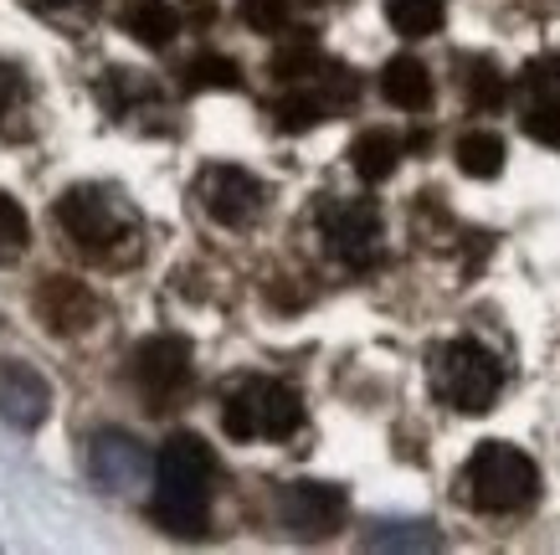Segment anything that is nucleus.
<instances>
[{"instance_id":"11","label":"nucleus","mask_w":560,"mask_h":555,"mask_svg":"<svg viewBox=\"0 0 560 555\" xmlns=\"http://www.w3.org/2000/svg\"><path fill=\"white\" fill-rule=\"evenodd\" d=\"M51 412V386L47 375L26 360H5L0 366V417L21 427V432H36Z\"/></svg>"},{"instance_id":"3","label":"nucleus","mask_w":560,"mask_h":555,"mask_svg":"<svg viewBox=\"0 0 560 555\" xmlns=\"http://www.w3.org/2000/svg\"><path fill=\"white\" fill-rule=\"evenodd\" d=\"M540 494V469L510 442H478L463 463V499L478 514H520Z\"/></svg>"},{"instance_id":"13","label":"nucleus","mask_w":560,"mask_h":555,"mask_svg":"<svg viewBox=\"0 0 560 555\" xmlns=\"http://www.w3.org/2000/svg\"><path fill=\"white\" fill-rule=\"evenodd\" d=\"M381 93H386L390 108L422 114L427 103H432V72H427V62H417V57H390L386 72H381Z\"/></svg>"},{"instance_id":"18","label":"nucleus","mask_w":560,"mask_h":555,"mask_svg":"<svg viewBox=\"0 0 560 555\" xmlns=\"http://www.w3.org/2000/svg\"><path fill=\"white\" fill-rule=\"evenodd\" d=\"M26 242H32V221L0 190V263H16V257L26 253Z\"/></svg>"},{"instance_id":"1","label":"nucleus","mask_w":560,"mask_h":555,"mask_svg":"<svg viewBox=\"0 0 560 555\" xmlns=\"http://www.w3.org/2000/svg\"><path fill=\"white\" fill-rule=\"evenodd\" d=\"M154 524L196 540L211 520V448L196 432H175L154 463Z\"/></svg>"},{"instance_id":"4","label":"nucleus","mask_w":560,"mask_h":555,"mask_svg":"<svg viewBox=\"0 0 560 555\" xmlns=\"http://www.w3.org/2000/svg\"><path fill=\"white\" fill-rule=\"evenodd\" d=\"M221 427L237 442H289L304 427V402H299V391L272 375H247L226 391Z\"/></svg>"},{"instance_id":"12","label":"nucleus","mask_w":560,"mask_h":555,"mask_svg":"<svg viewBox=\"0 0 560 555\" xmlns=\"http://www.w3.org/2000/svg\"><path fill=\"white\" fill-rule=\"evenodd\" d=\"M88 469H93V478H98L103 488H129L144 478V453H139L135 438H124V432H98L93 438V448H88Z\"/></svg>"},{"instance_id":"16","label":"nucleus","mask_w":560,"mask_h":555,"mask_svg":"<svg viewBox=\"0 0 560 555\" xmlns=\"http://www.w3.org/2000/svg\"><path fill=\"white\" fill-rule=\"evenodd\" d=\"M458 170L474 175V181H493L504 170V139L493 129H474V135L458 139Z\"/></svg>"},{"instance_id":"23","label":"nucleus","mask_w":560,"mask_h":555,"mask_svg":"<svg viewBox=\"0 0 560 555\" xmlns=\"http://www.w3.org/2000/svg\"><path fill=\"white\" fill-rule=\"evenodd\" d=\"M525 129H529L535 139H545V144H560V108H556V103H540V108H529Z\"/></svg>"},{"instance_id":"5","label":"nucleus","mask_w":560,"mask_h":555,"mask_svg":"<svg viewBox=\"0 0 560 555\" xmlns=\"http://www.w3.org/2000/svg\"><path fill=\"white\" fill-rule=\"evenodd\" d=\"M432 391H438L442 402L453 406V412H489L499 402V391H504V370L493 360L483 345L474 339H447L432 350Z\"/></svg>"},{"instance_id":"21","label":"nucleus","mask_w":560,"mask_h":555,"mask_svg":"<svg viewBox=\"0 0 560 555\" xmlns=\"http://www.w3.org/2000/svg\"><path fill=\"white\" fill-rule=\"evenodd\" d=\"M242 16L262 26V32H283V21H289V0H242Z\"/></svg>"},{"instance_id":"15","label":"nucleus","mask_w":560,"mask_h":555,"mask_svg":"<svg viewBox=\"0 0 560 555\" xmlns=\"http://www.w3.org/2000/svg\"><path fill=\"white\" fill-rule=\"evenodd\" d=\"M396 160H401V144L386 129H371V135H360L350 144V165H355L360 181H386L390 170H396Z\"/></svg>"},{"instance_id":"10","label":"nucleus","mask_w":560,"mask_h":555,"mask_svg":"<svg viewBox=\"0 0 560 555\" xmlns=\"http://www.w3.org/2000/svg\"><path fill=\"white\" fill-rule=\"evenodd\" d=\"M32 309H36V320L62 339L88 335V329L98 324V299H93V288L78 284V278H42L32 293Z\"/></svg>"},{"instance_id":"9","label":"nucleus","mask_w":560,"mask_h":555,"mask_svg":"<svg viewBox=\"0 0 560 555\" xmlns=\"http://www.w3.org/2000/svg\"><path fill=\"white\" fill-rule=\"evenodd\" d=\"M345 494L335 484H289L278 494V524L293 540H329L345 524Z\"/></svg>"},{"instance_id":"8","label":"nucleus","mask_w":560,"mask_h":555,"mask_svg":"<svg viewBox=\"0 0 560 555\" xmlns=\"http://www.w3.org/2000/svg\"><path fill=\"white\" fill-rule=\"evenodd\" d=\"M319 236L345 268H371L381 257V211L371 201H324Z\"/></svg>"},{"instance_id":"17","label":"nucleus","mask_w":560,"mask_h":555,"mask_svg":"<svg viewBox=\"0 0 560 555\" xmlns=\"http://www.w3.org/2000/svg\"><path fill=\"white\" fill-rule=\"evenodd\" d=\"M386 21L401 36H432L442 26V0H386Z\"/></svg>"},{"instance_id":"19","label":"nucleus","mask_w":560,"mask_h":555,"mask_svg":"<svg viewBox=\"0 0 560 555\" xmlns=\"http://www.w3.org/2000/svg\"><path fill=\"white\" fill-rule=\"evenodd\" d=\"M26 114V78H21L16 62H5L0 57V129L11 124V118Z\"/></svg>"},{"instance_id":"14","label":"nucleus","mask_w":560,"mask_h":555,"mask_svg":"<svg viewBox=\"0 0 560 555\" xmlns=\"http://www.w3.org/2000/svg\"><path fill=\"white\" fill-rule=\"evenodd\" d=\"M124 32L139 36L144 47H165V42L180 32V16H175L165 0H135V5L124 11Z\"/></svg>"},{"instance_id":"20","label":"nucleus","mask_w":560,"mask_h":555,"mask_svg":"<svg viewBox=\"0 0 560 555\" xmlns=\"http://www.w3.org/2000/svg\"><path fill=\"white\" fill-rule=\"evenodd\" d=\"M186 78H190L186 88H196V93H201V88H237V68H232L226 57H196Z\"/></svg>"},{"instance_id":"7","label":"nucleus","mask_w":560,"mask_h":555,"mask_svg":"<svg viewBox=\"0 0 560 555\" xmlns=\"http://www.w3.org/2000/svg\"><path fill=\"white\" fill-rule=\"evenodd\" d=\"M196 201L217 227H253L268 206V185L242 165H211L196 181Z\"/></svg>"},{"instance_id":"22","label":"nucleus","mask_w":560,"mask_h":555,"mask_svg":"<svg viewBox=\"0 0 560 555\" xmlns=\"http://www.w3.org/2000/svg\"><path fill=\"white\" fill-rule=\"evenodd\" d=\"M396 535H371V545H407V551H427V545H438V535L427 530V524H390Z\"/></svg>"},{"instance_id":"6","label":"nucleus","mask_w":560,"mask_h":555,"mask_svg":"<svg viewBox=\"0 0 560 555\" xmlns=\"http://www.w3.org/2000/svg\"><path fill=\"white\" fill-rule=\"evenodd\" d=\"M129 375H135V391L150 402V412H165L190 386V345L175 335L144 339L135 350V360H129Z\"/></svg>"},{"instance_id":"2","label":"nucleus","mask_w":560,"mask_h":555,"mask_svg":"<svg viewBox=\"0 0 560 555\" xmlns=\"http://www.w3.org/2000/svg\"><path fill=\"white\" fill-rule=\"evenodd\" d=\"M57 227L68 232V242L93 263L119 268L139 253V211L124 196H114L108 185H72L57 201Z\"/></svg>"}]
</instances>
